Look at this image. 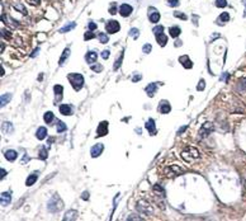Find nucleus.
Returning a JSON list of instances; mask_svg holds the SVG:
<instances>
[{"instance_id":"nucleus-1","label":"nucleus","mask_w":246,"mask_h":221,"mask_svg":"<svg viewBox=\"0 0 246 221\" xmlns=\"http://www.w3.org/2000/svg\"><path fill=\"white\" fill-rule=\"evenodd\" d=\"M182 158L185 160L187 163H194L195 160L199 158V151L193 146H188L185 150H183Z\"/></svg>"},{"instance_id":"nucleus-2","label":"nucleus","mask_w":246,"mask_h":221,"mask_svg":"<svg viewBox=\"0 0 246 221\" xmlns=\"http://www.w3.org/2000/svg\"><path fill=\"white\" fill-rule=\"evenodd\" d=\"M62 207H64V202L57 194H55V196L49 200L48 205H47L48 211H51V212H59L62 210Z\"/></svg>"},{"instance_id":"nucleus-3","label":"nucleus","mask_w":246,"mask_h":221,"mask_svg":"<svg viewBox=\"0 0 246 221\" xmlns=\"http://www.w3.org/2000/svg\"><path fill=\"white\" fill-rule=\"evenodd\" d=\"M69 80H70L72 88H74L75 90H80L84 85V78L81 74H78V72H75V74H70L69 75Z\"/></svg>"},{"instance_id":"nucleus-4","label":"nucleus","mask_w":246,"mask_h":221,"mask_svg":"<svg viewBox=\"0 0 246 221\" xmlns=\"http://www.w3.org/2000/svg\"><path fill=\"white\" fill-rule=\"evenodd\" d=\"M182 173H184V169L179 164H172V165H169L166 169H165L166 177H176V175H180Z\"/></svg>"},{"instance_id":"nucleus-5","label":"nucleus","mask_w":246,"mask_h":221,"mask_svg":"<svg viewBox=\"0 0 246 221\" xmlns=\"http://www.w3.org/2000/svg\"><path fill=\"white\" fill-rule=\"evenodd\" d=\"M119 29H121L119 22L114 21V19H112V21H108V22L105 23V30H107V33L113 34V33H117Z\"/></svg>"},{"instance_id":"nucleus-6","label":"nucleus","mask_w":246,"mask_h":221,"mask_svg":"<svg viewBox=\"0 0 246 221\" xmlns=\"http://www.w3.org/2000/svg\"><path fill=\"white\" fill-rule=\"evenodd\" d=\"M103 150H104V145H103V144H95L94 146L90 149L91 158H98V156L103 152Z\"/></svg>"},{"instance_id":"nucleus-7","label":"nucleus","mask_w":246,"mask_h":221,"mask_svg":"<svg viewBox=\"0 0 246 221\" xmlns=\"http://www.w3.org/2000/svg\"><path fill=\"white\" fill-rule=\"evenodd\" d=\"M108 133V122L107 121H103L99 123L98 126V130H97V137H102Z\"/></svg>"},{"instance_id":"nucleus-8","label":"nucleus","mask_w":246,"mask_h":221,"mask_svg":"<svg viewBox=\"0 0 246 221\" xmlns=\"http://www.w3.org/2000/svg\"><path fill=\"white\" fill-rule=\"evenodd\" d=\"M137 210H138V211L145 212V213H151L152 212V207L146 201H140V202H138V203H137Z\"/></svg>"},{"instance_id":"nucleus-9","label":"nucleus","mask_w":246,"mask_h":221,"mask_svg":"<svg viewBox=\"0 0 246 221\" xmlns=\"http://www.w3.org/2000/svg\"><path fill=\"white\" fill-rule=\"evenodd\" d=\"M132 11H133V8L129 5V4H122L121 8H119V14L122 15V17H129L131 14H132Z\"/></svg>"},{"instance_id":"nucleus-10","label":"nucleus","mask_w":246,"mask_h":221,"mask_svg":"<svg viewBox=\"0 0 246 221\" xmlns=\"http://www.w3.org/2000/svg\"><path fill=\"white\" fill-rule=\"evenodd\" d=\"M148 19H150V22L151 23H157L160 21V13L157 11L155 8H150L148 9Z\"/></svg>"},{"instance_id":"nucleus-11","label":"nucleus","mask_w":246,"mask_h":221,"mask_svg":"<svg viewBox=\"0 0 246 221\" xmlns=\"http://www.w3.org/2000/svg\"><path fill=\"white\" fill-rule=\"evenodd\" d=\"M145 127L146 130L150 132V135H156V132H157V130H156V125H155V121L152 120V118H150V120L146 122V125H145Z\"/></svg>"},{"instance_id":"nucleus-12","label":"nucleus","mask_w":246,"mask_h":221,"mask_svg":"<svg viewBox=\"0 0 246 221\" xmlns=\"http://www.w3.org/2000/svg\"><path fill=\"white\" fill-rule=\"evenodd\" d=\"M159 110H160V113H163V114L169 113V112L171 110L170 103H169L168 101H161L160 104H159Z\"/></svg>"},{"instance_id":"nucleus-13","label":"nucleus","mask_w":246,"mask_h":221,"mask_svg":"<svg viewBox=\"0 0 246 221\" xmlns=\"http://www.w3.org/2000/svg\"><path fill=\"white\" fill-rule=\"evenodd\" d=\"M212 131H213L212 125H211V123H204V125L202 126L201 131H199V136H201V137H206L207 135H209Z\"/></svg>"},{"instance_id":"nucleus-14","label":"nucleus","mask_w":246,"mask_h":221,"mask_svg":"<svg viewBox=\"0 0 246 221\" xmlns=\"http://www.w3.org/2000/svg\"><path fill=\"white\" fill-rule=\"evenodd\" d=\"M179 62L183 65V67H185V69H192L193 67V62L190 61V59L188 57L187 55H184V56H180L179 57Z\"/></svg>"},{"instance_id":"nucleus-15","label":"nucleus","mask_w":246,"mask_h":221,"mask_svg":"<svg viewBox=\"0 0 246 221\" xmlns=\"http://www.w3.org/2000/svg\"><path fill=\"white\" fill-rule=\"evenodd\" d=\"M60 113L64 116H71L72 114V107L70 104H61L60 106Z\"/></svg>"},{"instance_id":"nucleus-16","label":"nucleus","mask_w":246,"mask_h":221,"mask_svg":"<svg viewBox=\"0 0 246 221\" xmlns=\"http://www.w3.org/2000/svg\"><path fill=\"white\" fill-rule=\"evenodd\" d=\"M38 171H33L32 174L29 175L28 178H27V181H25V186H28V187H30V186H33L34 183L37 182V179H38Z\"/></svg>"},{"instance_id":"nucleus-17","label":"nucleus","mask_w":246,"mask_h":221,"mask_svg":"<svg viewBox=\"0 0 246 221\" xmlns=\"http://www.w3.org/2000/svg\"><path fill=\"white\" fill-rule=\"evenodd\" d=\"M156 89H157V85H156V83H151V84H148L147 86H146V93H147V95L150 98H152L153 95H155L156 93Z\"/></svg>"},{"instance_id":"nucleus-18","label":"nucleus","mask_w":246,"mask_h":221,"mask_svg":"<svg viewBox=\"0 0 246 221\" xmlns=\"http://www.w3.org/2000/svg\"><path fill=\"white\" fill-rule=\"evenodd\" d=\"M98 59V55H97V52H94V51H89L86 53V57H85V60H86V62L88 64H90V65H93L95 61H97Z\"/></svg>"},{"instance_id":"nucleus-19","label":"nucleus","mask_w":246,"mask_h":221,"mask_svg":"<svg viewBox=\"0 0 246 221\" xmlns=\"http://www.w3.org/2000/svg\"><path fill=\"white\" fill-rule=\"evenodd\" d=\"M169 33H170V36L172 38H178L180 36V33H182V29H180V27H178V25H172L169 28Z\"/></svg>"},{"instance_id":"nucleus-20","label":"nucleus","mask_w":246,"mask_h":221,"mask_svg":"<svg viewBox=\"0 0 246 221\" xmlns=\"http://www.w3.org/2000/svg\"><path fill=\"white\" fill-rule=\"evenodd\" d=\"M4 156H5V159L9 160V162H14V160L18 158V152L15 150H6Z\"/></svg>"},{"instance_id":"nucleus-21","label":"nucleus","mask_w":246,"mask_h":221,"mask_svg":"<svg viewBox=\"0 0 246 221\" xmlns=\"http://www.w3.org/2000/svg\"><path fill=\"white\" fill-rule=\"evenodd\" d=\"M228 21H230V14L227 13V11H223V13H222L220 17L217 18V23L220 25H223L225 23H227Z\"/></svg>"},{"instance_id":"nucleus-22","label":"nucleus","mask_w":246,"mask_h":221,"mask_svg":"<svg viewBox=\"0 0 246 221\" xmlns=\"http://www.w3.org/2000/svg\"><path fill=\"white\" fill-rule=\"evenodd\" d=\"M10 201H11L10 193H9V192H3V193H1V200H0V202H1V206L9 205Z\"/></svg>"},{"instance_id":"nucleus-23","label":"nucleus","mask_w":246,"mask_h":221,"mask_svg":"<svg viewBox=\"0 0 246 221\" xmlns=\"http://www.w3.org/2000/svg\"><path fill=\"white\" fill-rule=\"evenodd\" d=\"M36 137L38 140H45L46 137H47V130L45 127H40L36 132Z\"/></svg>"},{"instance_id":"nucleus-24","label":"nucleus","mask_w":246,"mask_h":221,"mask_svg":"<svg viewBox=\"0 0 246 221\" xmlns=\"http://www.w3.org/2000/svg\"><path fill=\"white\" fill-rule=\"evenodd\" d=\"M156 37V41H157V43H159L160 46H165L168 43V37L165 36L164 33H161V34H157V36H155Z\"/></svg>"},{"instance_id":"nucleus-25","label":"nucleus","mask_w":246,"mask_h":221,"mask_svg":"<svg viewBox=\"0 0 246 221\" xmlns=\"http://www.w3.org/2000/svg\"><path fill=\"white\" fill-rule=\"evenodd\" d=\"M69 56H70V48H65L62 52V56H61V59H60V66H62L65 61L69 59Z\"/></svg>"},{"instance_id":"nucleus-26","label":"nucleus","mask_w":246,"mask_h":221,"mask_svg":"<svg viewBox=\"0 0 246 221\" xmlns=\"http://www.w3.org/2000/svg\"><path fill=\"white\" fill-rule=\"evenodd\" d=\"M76 27V23L75 22H71V23H69L67 25H65V27H62V28H61L59 32L60 33H66V32H69V30H71V29H74Z\"/></svg>"},{"instance_id":"nucleus-27","label":"nucleus","mask_w":246,"mask_h":221,"mask_svg":"<svg viewBox=\"0 0 246 221\" xmlns=\"http://www.w3.org/2000/svg\"><path fill=\"white\" fill-rule=\"evenodd\" d=\"M76 217H78V212L75 211V210H71V211H67L66 215H65L64 220H75Z\"/></svg>"},{"instance_id":"nucleus-28","label":"nucleus","mask_w":246,"mask_h":221,"mask_svg":"<svg viewBox=\"0 0 246 221\" xmlns=\"http://www.w3.org/2000/svg\"><path fill=\"white\" fill-rule=\"evenodd\" d=\"M10 99H11V94H10V93H6V94L1 95V101H0V103H1V107L6 106L8 103H9Z\"/></svg>"},{"instance_id":"nucleus-29","label":"nucleus","mask_w":246,"mask_h":221,"mask_svg":"<svg viewBox=\"0 0 246 221\" xmlns=\"http://www.w3.org/2000/svg\"><path fill=\"white\" fill-rule=\"evenodd\" d=\"M56 130H57V132H65L67 130V127H66V125L62 121H57V125H56Z\"/></svg>"},{"instance_id":"nucleus-30","label":"nucleus","mask_w":246,"mask_h":221,"mask_svg":"<svg viewBox=\"0 0 246 221\" xmlns=\"http://www.w3.org/2000/svg\"><path fill=\"white\" fill-rule=\"evenodd\" d=\"M3 130L5 132H8V133H11L14 131V128H13V125L10 123V122H4L3 123Z\"/></svg>"},{"instance_id":"nucleus-31","label":"nucleus","mask_w":246,"mask_h":221,"mask_svg":"<svg viewBox=\"0 0 246 221\" xmlns=\"http://www.w3.org/2000/svg\"><path fill=\"white\" fill-rule=\"evenodd\" d=\"M53 117H55V116H53V113H52V112H49V110H48V112H46V113H45L43 120H45L46 123H51L52 120H53Z\"/></svg>"},{"instance_id":"nucleus-32","label":"nucleus","mask_w":246,"mask_h":221,"mask_svg":"<svg viewBox=\"0 0 246 221\" xmlns=\"http://www.w3.org/2000/svg\"><path fill=\"white\" fill-rule=\"evenodd\" d=\"M123 55H124V53H123V51H122V52H121V55H119V57H118V60L116 61V62H114V66H113L114 70H118V69L121 67L122 61H123Z\"/></svg>"},{"instance_id":"nucleus-33","label":"nucleus","mask_w":246,"mask_h":221,"mask_svg":"<svg viewBox=\"0 0 246 221\" xmlns=\"http://www.w3.org/2000/svg\"><path fill=\"white\" fill-rule=\"evenodd\" d=\"M53 91H55V94L57 95V97L61 98V95H62V91H64L62 85H55V88H53Z\"/></svg>"},{"instance_id":"nucleus-34","label":"nucleus","mask_w":246,"mask_h":221,"mask_svg":"<svg viewBox=\"0 0 246 221\" xmlns=\"http://www.w3.org/2000/svg\"><path fill=\"white\" fill-rule=\"evenodd\" d=\"M153 191H155L156 193H160L163 197H165V189L163 188V187H160L159 184H155V186H153Z\"/></svg>"},{"instance_id":"nucleus-35","label":"nucleus","mask_w":246,"mask_h":221,"mask_svg":"<svg viewBox=\"0 0 246 221\" xmlns=\"http://www.w3.org/2000/svg\"><path fill=\"white\" fill-rule=\"evenodd\" d=\"M98 38H99V41H100V43H107V42L109 41V38H108V36H107L105 33H99Z\"/></svg>"},{"instance_id":"nucleus-36","label":"nucleus","mask_w":246,"mask_h":221,"mask_svg":"<svg viewBox=\"0 0 246 221\" xmlns=\"http://www.w3.org/2000/svg\"><path fill=\"white\" fill-rule=\"evenodd\" d=\"M174 17L183 19V21H187V14H184L183 11H174Z\"/></svg>"},{"instance_id":"nucleus-37","label":"nucleus","mask_w":246,"mask_h":221,"mask_svg":"<svg viewBox=\"0 0 246 221\" xmlns=\"http://www.w3.org/2000/svg\"><path fill=\"white\" fill-rule=\"evenodd\" d=\"M153 33H155V36H157V34H161V33H164V27L163 25H156V27H153Z\"/></svg>"},{"instance_id":"nucleus-38","label":"nucleus","mask_w":246,"mask_h":221,"mask_svg":"<svg viewBox=\"0 0 246 221\" xmlns=\"http://www.w3.org/2000/svg\"><path fill=\"white\" fill-rule=\"evenodd\" d=\"M216 6L217 8H225L227 6V0H216Z\"/></svg>"},{"instance_id":"nucleus-39","label":"nucleus","mask_w":246,"mask_h":221,"mask_svg":"<svg viewBox=\"0 0 246 221\" xmlns=\"http://www.w3.org/2000/svg\"><path fill=\"white\" fill-rule=\"evenodd\" d=\"M138 33H140V30H138L137 28H132V29L129 30V36L133 37L134 40H136V38H138Z\"/></svg>"},{"instance_id":"nucleus-40","label":"nucleus","mask_w":246,"mask_h":221,"mask_svg":"<svg viewBox=\"0 0 246 221\" xmlns=\"http://www.w3.org/2000/svg\"><path fill=\"white\" fill-rule=\"evenodd\" d=\"M40 159H42V160L47 159V150H46L45 147H41V150H40Z\"/></svg>"},{"instance_id":"nucleus-41","label":"nucleus","mask_w":246,"mask_h":221,"mask_svg":"<svg viewBox=\"0 0 246 221\" xmlns=\"http://www.w3.org/2000/svg\"><path fill=\"white\" fill-rule=\"evenodd\" d=\"M91 70L95 71V72H100L103 70V66L99 64H95V65H91Z\"/></svg>"},{"instance_id":"nucleus-42","label":"nucleus","mask_w":246,"mask_h":221,"mask_svg":"<svg viewBox=\"0 0 246 221\" xmlns=\"http://www.w3.org/2000/svg\"><path fill=\"white\" fill-rule=\"evenodd\" d=\"M204 88H206V83H204V80H203V79H201V80H199L198 86H197V90L202 91V90H204Z\"/></svg>"},{"instance_id":"nucleus-43","label":"nucleus","mask_w":246,"mask_h":221,"mask_svg":"<svg viewBox=\"0 0 246 221\" xmlns=\"http://www.w3.org/2000/svg\"><path fill=\"white\" fill-rule=\"evenodd\" d=\"M14 9H17V10H20V11H22V14H27V9H25V8L22 5V4H17V5L14 6Z\"/></svg>"},{"instance_id":"nucleus-44","label":"nucleus","mask_w":246,"mask_h":221,"mask_svg":"<svg viewBox=\"0 0 246 221\" xmlns=\"http://www.w3.org/2000/svg\"><path fill=\"white\" fill-rule=\"evenodd\" d=\"M151 50H152V47H151V45H150V43H146L144 47H142L144 53H150V52H151Z\"/></svg>"},{"instance_id":"nucleus-45","label":"nucleus","mask_w":246,"mask_h":221,"mask_svg":"<svg viewBox=\"0 0 246 221\" xmlns=\"http://www.w3.org/2000/svg\"><path fill=\"white\" fill-rule=\"evenodd\" d=\"M168 5L171 8H175L179 5V0H168Z\"/></svg>"},{"instance_id":"nucleus-46","label":"nucleus","mask_w":246,"mask_h":221,"mask_svg":"<svg viewBox=\"0 0 246 221\" xmlns=\"http://www.w3.org/2000/svg\"><path fill=\"white\" fill-rule=\"evenodd\" d=\"M95 37V34L94 33H91V30H88V32L84 34V38L88 41V40H91V38H94Z\"/></svg>"},{"instance_id":"nucleus-47","label":"nucleus","mask_w":246,"mask_h":221,"mask_svg":"<svg viewBox=\"0 0 246 221\" xmlns=\"http://www.w3.org/2000/svg\"><path fill=\"white\" fill-rule=\"evenodd\" d=\"M88 28H89V30H95L98 28V24L97 23H94V22H89V24H88Z\"/></svg>"},{"instance_id":"nucleus-48","label":"nucleus","mask_w":246,"mask_h":221,"mask_svg":"<svg viewBox=\"0 0 246 221\" xmlns=\"http://www.w3.org/2000/svg\"><path fill=\"white\" fill-rule=\"evenodd\" d=\"M109 13L112 14V15H114L117 13V5L116 4H112V5H110V8H109Z\"/></svg>"},{"instance_id":"nucleus-49","label":"nucleus","mask_w":246,"mask_h":221,"mask_svg":"<svg viewBox=\"0 0 246 221\" xmlns=\"http://www.w3.org/2000/svg\"><path fill=\"white\" fill-rule=\"evenodd\" d=\"M109 53H110V52H109V50H105V51H103V52H102V57H103L104 60L109 59Z\"/></svg>"},{"instance_id":"nucleus-50","label":"nucleus","mask_w":246,"mask_h":221,"mask_svg":"<svg viewBox=\"0 0 246 221\" xmlns=\"http://www.w3.org/2000/svg\"><path fill=\"white\" fill-rule=\"evenodd\" d=\"M28 3L30 4V5H40L41 0H28Z\"/></svg>"},{"instance_id":"nucleus-51","label":"nucleus","mask_w":246,"mask_h":221,"mask_svg":"<svg viewBox=\"0 0 246 221\" xmlns=\"http://www.w3.org/2000/svg\"><path fill=\"white\" fill-rule=\"evenodd\" d=\"M134 219H136V220H142V217L137 216V215H131V216H129V217H128V219H127V220H134Z\"/></svg>"},{"instance_id":"nucleus-52","label":"nucleus","mask_w":246,"mask_h":221,"mask_svg":"<svg viewBox=\"0 0 246 221\" xmlns=\"http://www.w3.org/2000/svg\"><path fill=\"white\" fill-rule=\"evenodd\" d=\"M141 79H142V76H141V75H134L133 78H132V81H140Z\"/></svg>"},{"instance_id":"nucleus-53","label":"nucleus","mask_w":246,"mask_h":221,"mask_svg":"<svg viewBox=\"0 0 246 221\" xmlns=\"http://www.w3.org/2000/svg\"><path fill=\"white\" fill-rule=\"evenodd\" d=\"M81 198H83V200H86V201L89 200V192H84L81 194Z\"/></svg>"},{"instance_id":"nucleus-54","label":"nucleus","mask_w":246,"mask_h":221,"mask_svg":"<svg viewBox=\"0 0 246 221\" xmlns=\"http://www.w3.org/2000/svg\"><path fill=\"white\" fill-rule=\"evenodd\" d=\"M0 171H1V179H3V178H4V177H5V175H6V170H4V169H1V170H0Z\"/></svg>"},{"instance_id":"nucleus-55","label":"nucleus","mask_w":246,"mask_h":221,"mask_svg":"<svg viewBox=\"0 0 246 221\" xmlns=\"http://www.w3.org/2000/svg\"><path fill=\"white\" fill-rule=\"evenodd\" d=\"M38 51H40V48H36V50H34V51H33V53H32V55H30V56H32V57H34V56L37 55V52H38Z\"/></svg>"},{"instance_id":"nucleus-56","label":"nucleus","mask_w":246,"mask_h":221,"mask_svg":"<svg viewBox=\"0 0 246 221\" xmlns=\"http://www.w3.org/2000/svg\"><path fill=\"white\" fill-rule=\"evenodd\" d=\"M185 130H187V126H184V127H182V128L179 130V132H178V133L180 135V133H182V132H184V131H185Z\"/></svg>"},{"instance_id":"nucleus-57","label":"nucleus","mask_w":246,"mask_h":221,"mask_svg":"<svg viewBox=\"0 0 246 221\" xmlns=\"http://www.w3.org/2000/svg\"><path fill=\"white\" fill-rule=\"evenodd\" d=\"M225 79H228V74H227V72H225L223 76L221 78V80H225Z\"/></svg>"},{"instance_id":"nucleus-58","label":"nucleus","mask_w":246,"mask_h":221,"mask_svg":"<svg viewBox=\"0 0 246 221\" xmlns=\"http://www.w3.org/2000/svg\"><path fill=\"white\" fill-rule=\"evenodd\" d=\"M176 46H182V42H180V41H175V47H176Z\"/></svg>"},{"instance_id":"nucleus-59","label":"nucleus","mask_w":246,"mask_h":221,"mask_svg":"<svg viewBox=\"0 0 246 221\" xmlns=\"http://www.w3.org/2000/svg\"><path fill=\"white\" fill-rule=\"evenodd\" d=\"M241 1H242V4H244L245 6H246V0H241Z\"/></svg>"}]
</instances>
